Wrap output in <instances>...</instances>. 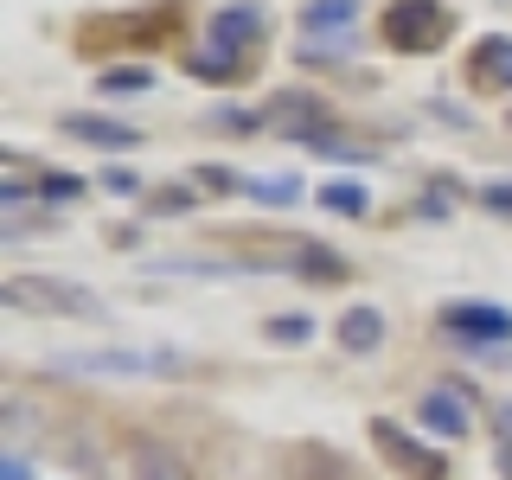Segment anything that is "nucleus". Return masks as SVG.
<instances>
[{
  "mask_svg": "<svg viewBox=\"0 0 512 480\" xmlns=\"http://www.w3.org/2000/svg\"><path fill=\"white\" fill-rule=\"evenodd\" d=\"M0 301L20 314H58V320H109L103 295H90L84 282H58V276H7Z\"/></svg>",
  "mask_w": 512,
  "mask_h": 480,
  "instance_id": "nucleus-1",
  "label": "nucleus"
},
{
  "mask_svg": "<svg viewBox=\"0 0 512 480\" xmlns=\"http://www.w3.org/2000/svg\"><path fill=\"white\" fill-rule=\"evenodd\" d=\"M448 32H455V20L436 0H404L384 13V45H397V52H436Z\"/></svg>",
  "mask_w": 512,
  "mask_h": 480,
  "instance_id": "nucleus-2",
  "label": "nucleus"
},
{
  "mask_svg": "<svg viewBox=\"0 0 512 480\" xmlns=\"http://www.w3.org/2000/svg\"><path fill=\"white\" fill-rule=\"evenodd\" d=\"M372 448H378L384 461H391L397 474H416V480H442V474H448L436 448H423L416 436H404V429H397L391 416H372Z\"/></svg>",
  "mask_w": 512,
  "mask_h": 480,
  "instance_id": "nucleus-3",
  "label": "nucleus"
},
{
  "mask_svg": "<svg viewBox=\"0 0 512 480\" xmlns=\"http://www.w3.org/2000/svg\"><path fill=\"white\" fill-rule=\"evenodd\" d=\"M442 327L461 333L468 346H500V340H512V308H493V301H448Z\"/></svg>",
  "mask_w": 512,
  "mask_h": 480,
  "instance_id": "nucleus-4",
  "label": "nucleus"
},
{
  "mask_svg": "<svg viewBox=\"0 0 512 480\" xmlns=\"http://www.w3.org/2000/svg\"><path fill=\"white\" fill-rule=\"evenodd\" d=\"M416 423H423L429 436H442V442L468 436V397H461L455 384H436V391H423V404H416Z\"/></svg>",
  "mask_w": 512,
  "mask_h": 480,
  "instance_id": "nucleus-5",
  "label": "nucleus"
},
{
  "mask_svg": "<svg viewBox=\"0 0 512 480\" xmlns=\"http://www.w3.org/2000/svg\"><path fill=\"white\" fill-rule=\"evenodd\" d=\"M58 365H77V372H122V378H141V372H160V365H173V352H64Z\"/></svg>",
  "mask_w": 512,
  "mask_h": 480,
  "instance_id": "nucleus-6",
  "label": "nucleus"
},
{
  "mask_svg": "<svg viewBox=\"0 0 512 480\" xmlns=\"http://www.w3.org/2000/svg\"><path fill=\"white\" fill-rule=\"evenodd\" d=\"M263 7H250V0H237V7H218L212 13V45H224V52H244V45L263 39Z\"/></svg>",
  "mask_w": 512,
  "mask_h": 480,
  "instance_id": "nucleus-7",
  "label": "nucleus"
},
{
  "mask_svg": "<svg viewBox=\"0 0 512 480\" xmlns=\"http://www.w3.org/2000/svg\"><path fill=\"white\" fill-rule=\"evenodd\" d=\"M64 135L96 141V148H141V128L109 122V116H64Z\"/></svg>",
  "mask_w": 512,
  "mask_h": 480,
  "instance_id": "nucleus-8",
  "label": "nucleus"
},
{
  "mask_svg": "<svg viewBox=\"0 0 512 480\" xmlns=\"http://www.w3.org/2000/svg\"><path fill=\"white\" fill-rule=\"evenodd\" d=\"M346 26H359V0H308V7H301V39L346 32Z\"/></svg>",
  "mask_w": 512,
  "mask_h": 480,
  "instance_id": "nucleus-9",
  "label": "nucleus"
},
{
  "mask_svg": "<svg viewBox=\"0 0 512 480\" xmlns=\"http://www.w3.org/2000/svg\"><path fill=\"white\" fill-rule=\"evenodd\" d=\"M340 346H346V352H378V346H384V314H378V308H352V314L340 320Z\"/></svg>",
  "mask_w": 512,
  "mask_h": 480,
  "instance_id": "nucleus-10",
  "label": "nucleus"
},
{
  "mask_svg": "<svg viewBox=\"0 0 512 480\" xmlns=\"http://www.w3.org/2000/svg\"><path fill=\"white\" fill-rule=\"evenodd\" d=\"M320 205L340 212V218H365V212H372V192H365L359 180H327V186H320Z\"/></svg>",
  "mask_w": 512,
  "mask_h": 480,
  "instance_id": "nucleus-11",
  "label": "nucleus"
},
{
  "mask_svg": "<svg viewBox=\"0 0 512 480\" xmlns=\"http://www.w3.org/2000/svg\"><path fill=\"white\" fill-rule=\"evenodd\" d=\"M474 71L493 84H512V39H480L474 45Z\"/></svg>",
  "mask_w": 512,
  "mask_h": 480,
  "instance_id": "nucleus-12",
  "label": "nucleus"
},
{
  "mask_svg": "<svg viewBox=\"0 0 512 480\" xmlns=\"http://www.w3.org/2000/svg\"><path fill=\"white\" fill-rule=\"evenodd\" d=\"M250 199H263V205H295L301 199V180L295 173H269V180H244Z\"/></svg>",
  "mask_w": 512,
  "mask_h": 480,
  "instance_id": "nucleus-13",
  "label": "nucleus"
},
{
  "mask_svg": "<svg viewBox=\"0 0 512 480\" xmlns=\"http://www.w3.org/2000/svg\"><path fill=\"white\" fill-rule=\"evenodd\" d=\"M263 340H276V346H308L314 340V314H276L263 327Z\"/></svg>",
  "mask_w": 512,
  "mask_h": 480,
  "instance_id": "nucleus-14",
  "label": "nucleus"
},
{
  "mask_svg": "<svg viewBox=\"0 0 512 480\" xmlns=\"http://www.w3.org/2000/svg\"><path fill=\"white\" fill-rule=\"evenodd\" d=\"M186 71H192V77H237V52H224V45H212V52L186 58Z\"/></svg>",
  "mask_w": 512,
  "mask_h": 480,
  "instance_id": "nucleus-15",
  "label": "nucleus"
},
{
  "mask_svg": "<svg viewBox=\"0 0 512 480\" xmlns=\"http://www.w3.org/2000/svg\"><path fill=\"white\" fill-rule=\"evenodd\" d=\"M77 192H84V180H71V173H45V180H39V199H45V205H52V199L71 205Z\"/></svg>",
  "mask_w": 512,
  "mask_h": 480,
  "instance_id": "nucleus-16",
  "label": "nucleus"
},
{
  "mask_svg": "<svg viewBox=\"0 0 512 480\" xmlns=\"http://www.w3.org/2000/svg\"><path fill=\"white\" fill-rule=\"evenodd\" d=\"M103 90H154V71H103Z\"/></svg>",
  "mask_w": 512,
  "mask_h": 480,
  "instance_id": "nucleus-17",
  "label": "nucleus"
},
{
  "mask_svg": "<svg viewBox=\"0 0 512 480\" xmlns=\"http://www.w3.org/2000/svg\"><path fill=\"white\" fill-rule=\"evenodd\" d=\"M480 205L500 212V218H512V180H487V186H480Z\"/></svg>",
  "mask_w": 512,
  "mask_h": 480,
  "instance_id": "nucleus-18",
  "label": "nucleus"
},
{
  "mask_svg": "<svg viewBox=\"0 0 512 480\" xmlns=\"http://www.w3.org/2000/svg\"><path fill=\"white\" fill-rule=\"evenodd\" d=\"M0 480H32V468H26V455H7V461H0Z\"/></svg>",
  "mask_w": 512,
  "mask_h": 480,
  "instance_id": "nucleus-19",
  "label": "nucleus"
},
{
  "mask_svg": "<svg viewBox=\"0 0 512 480\" xmlns=\"http://www.w3.org/2000/svg\"><path fill=\"white\" fill-rule=\"evenodd\" d=\"M0 199H7V205H26L32 186H26V180H7V186H0Z\"/></svg>",
  "mask_w": 512,
  "mask_h": 480,
  "instance_id": "nucleus-20",
  "label": "nucleus"
},
{
  "mask_svg": "<svg viewBox=\"0 0 512 480\" xmlns=\"http://www.w3.org/2000/svg\"><path fill=\"white\" fill-rule=\"evenodd\" d=\"M500 436L512 442V404H500Z\"/></svg>",
  "mask_w": 512,
  "mask_h": 480,
  "instance_id": "nucleus-21",
  "label": "nucleus"
},
{
  "mask_svg": "<svg viewBox=\"0 0 512 480\" xmlns=\"http://www.w3.org/2000/svg\"><path fill=\"white\" fill-rule=\"evenodd\" d=\"M500 474L512 480V442H500Z\"/></svg>",
  "mask_w": 512,
  "mask_h": 480,
  "instance_id": "nucleus-22",
  "label": "nucleus"
}]
</instances>
